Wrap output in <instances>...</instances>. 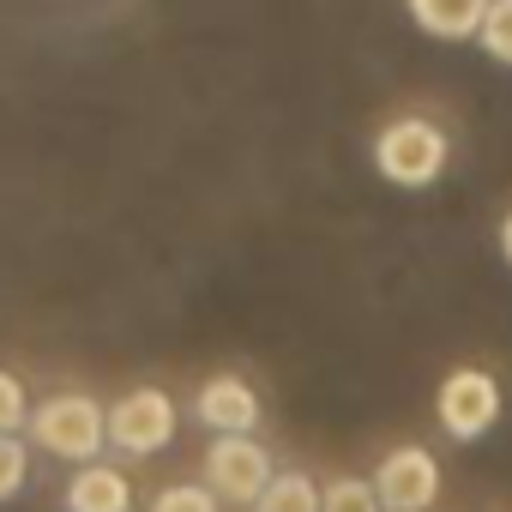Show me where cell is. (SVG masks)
<instances>
[{"instance_id": "3957f363", "label": "cell", "mask_w": 512, "mask_h": 512, "mask_svg": "<svg viewBox=\"0 0 512 512\" xmlns=\"http://www.w3.org/2000/svg\"><path fill=\"white\" fill-rule=\"evenodd\" d=\"M272 476H278V470H272V452L253 440V434H217V440L205 446V488H211L217 500L253 506V500L266 494Z\"/></svg>"}, {"instance_id": "5b68a950", "label": "cell", "mask_w": 512, "mask_h": 512, "mask_svg": "<svg viewBox=\"0 0 512 512\" xmlns=\"http://www.w3.org/2000/svg\"><path fill=\"white\" fill-rule=\"evenodd\" d=\"M169 440H175V404H169V392L139 386V392H127L121 404H109V446H115V452L151 458V452H163Z\"/></svg>"}, {"instance_id": "5bb4252c", "label": "cell", "mask_w": 512, "mask_h": 512, "mask_svg": "<svg viewBox=\"0 0 512 512\" xmlns=\"http://www.w3.org/2000/svg\"><path fill=\"white\" fill-rule=\"evenodd\" d=\"M31 422V398H25V380L0 368V434H19Z\"/></svg>"}, {"instance_id": "9c48e42d", "label": "cell", "mask_w": 512, "mask_h": 512, "mask_svg": "<svg viewBox=\"0 0 512 512\" xmlns=\"http://www.w3.org/2000/svg\"><path fill=\"white\" fill-rule=\"evenodd\" d=\"M133 494H127V476L115 464H79L73 482H67V512H127Z\"/></svg>"}, {"instance_id": "6da1fadb", "label": "cell", "mask_w": 512, "mask_h": 512, "mask_svg": "<svg viewBox=\"0 0 512 512\" xmlns=\"http://www.w3.org/2000/svg\"><path fill=\"white\" fill-rule=\"evenodd\" d=\"M446 133L422 115H404V121H386L374 133V169L392 181V187H434L440 169H446Z\"/></svg>"}, {"instance_id": "277c9868", "label": "cell", "mask_w": 512, "mask_h": 512, "mask_svg": "<svg viewBox=\"0 0 512 512\" xmlns=\"http://www.w3.org/2000/svg\"><path fill=\"white\" fill-rule=\"evenodd\" d=\"M434 416L452 440H482L494 422H500V380L482 374V368H458L440 380V398H434Z\"/></svg>"}, {"instance_id": "ba28073f", "label": "cell", "mask_w": 512, "mask_h": 512, "mask_svg": "<svg viewBox=\"0 0 512 512\" xmlns=\"http://www.w3.org/2000/svg\"><path fill=\"white\" fill-rule=\"evenodd\" d=\"M488 7L494 0H410V19L440 43H464V37H482Z\"/></svg>"}, {"instance_id": "4fadbf2b", "label": "cell", "mask_w": 512, "mask_h": 512, "mask_svg": "<svg viewBox=\"0 0 512 512\" xmlns=\"http://www.w3.org/2000/svg\"><path fill=\"white\" fill-rule=\"evenodd\" d=\"M494 61H506L512 67V0H494L488 7V19H482V37H476Z\"/></svg>"}, {"instance_id": "8fae6325", "label": "cell", "mask_w": 512, "mask_h": 512, "mask_svg": "<svg viewBox=\"0 0 512 512\" xmlns=\"http://www.w3.org/2000/svg\"><path fill=\"white\" fill-rule=\"evenodd\" d=\"M320 512H386L368 476H338L320 488Z\"/></svg>"}, {"instance_id": "7c38bea8", "label": "cell", "mask_w": 512, "mask_h": 512, "mask_svg": "<svg viewBox=\"0 0 512 512\" xmlns=\"http://www.w3.org/2000/svg\"><path fill=\"white\" fill-rule=\"evenodd\" d=\"M31 476V446L19 434H0V500H13Z\"/></svg>"}, {"instance_id": "52a82bcc", "label": "cell", "mask_w": 512, "mask_h": 512, "mask_svg": "<svg viewBox=\"0 0 512 512\" xmlns=\"http://www.w3.org/2000/svg\"><path fill=\"white\" fill-rule=\"evenodd\" d=\"M199 422L211 434H253V422H260V392H253L241 374H211L193 398Z\"/></svg>"}, {"instance_id": "7a4b0ae2", "label": "cell", "mask_w": 512, "mask_h": 512, "mask_svg": "<svg viewBox=\"0 0 512 512\" xmlns=\"http://www.w3.org/2000/svg\"><path fill=\"white\" fill-rule=\"evenodd\" d=\"M31 440L55 458H97L109 446V410L85 392H55L31 410Z\"/></svg>"}, {"instance_id": "30bf717a", "label": "cell", "mask_w": 512, "mask_h": 512, "mask_svg": "<svg viewBox=\"0 0 512 512\" xmlns=\"http://www.w3.org/2000/svg\"><path fill=\"white\" fill-rule=\"evenodd\" d=\"M253 512H320V482L308 470H278L266 494L253 500Z\"/></svg>"}, {"instance_id": "2e32d148", "label": "cell", "mask_w": 512, "mask_h": 512, "mask_svg": "<svg viewBox=\"0 0 512 512\" xmlns=\"http://www.w3.org/2000/svg\"><path fill=\"white\" fill-rule=\"evenodd\" d=\"M500 253H506V266H512V217L500 223Z\"/></svg>"}, {"instance_id": "8992f818", "label": "cell", "mask_w": 512, "mask_h": 512, "mask_svg": "<svg viewBox=\"0 0 512 512\" xmlns=\"http://www.w3.org/2000/svg\"><path fill=\"white\" fill-rule=\"evenodd\" d=\"M374 494L386 512H428L440 494V458L428 446H398L374 470Z\"/></svg>"}, {"instance_id": "9a60e30c", "label": "cell", "mask_w": 512, "mask_h": 512, "mask_svg": "<svg viewBox=\"0 0 512 512\" xmlns=\"http://www.w3.org/2000/svg\"><path fill=\"white\" fill-rule=\"evenodd\" d=\"M151 512H217V494H211L205 482H175V488L157 494Z\"/></svg>"}]
</instances>
